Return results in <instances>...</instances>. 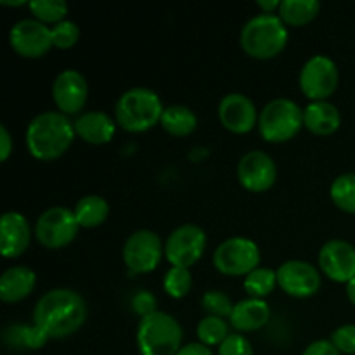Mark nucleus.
Wrapping results in <instances>:
<instances>
[{"instance_id":"nucleus-1","label":"nucleus","mask_w":355,"mask_h":355,"mask_svg":"<svg viewBox=\"0 0 355 355\" xmlns=\"http://www.w3.org/2000/svg\"><path fill=\"white\" fill-rule=\"evenodd\" d=\"M87 304L76 291L68 288L51 290L37 302L33 309V324L49 338H66L83 326Z\"/></svg>"},{"instance_id":"nucleus-2","label":"nucleus","mask_w":355,"mask_h":355,"mask_svg":"<svg viewBox=\"0 0 355 355\" xmlns=\"http://www.w3.org/2000/svg\"><path fill=\"white\" fill-rule=\"evenodd\" d=\"M75 123L61 111H45L30 121L26 146L31 156L51 162L64 155L75 139Z\"/></svg>"},{"instance_id":"nucleus-3","label":"nucleus","mask_w":355,"mask_h":355,"mask_svg":"<svg viewBox=\"0 0 355 355\" xmlns=\"http://www.w3.org/2000/svg\"><path fill=\"white\" fill-rule=\"evenodd\" d=\"M163 111L165 107L155 90L134 87L116 101L114 120L127 132H144L162 120Z\"/></svg>"},{"instance_id":"nucleus-4","label":"nucleus","mask_w":355,"mask_h":355,"mask_svg":"<svg viewBox=\"0 0 355 355\" xmlns=\"http://www.w3.org/2000/svg\"><path fill=\"white\" fill-rule=\"evenodd\" d=\"M286 24L276 14H257L241 30L243 51L255 59L276 58L286 47Z\"/></svg>"},{"instance_id":"nucleus-5","label":"nucleus","mask_w":355,"mask_h":355,"mask_svg":"<svg viewBox=\"0 0 355 355\" xmlns=\"http://www.w3.org/2000/svg\"><path fill=\"white\" fill-rule=\"evenodd\" d=\"M182 328L173 315L156 311L141 319L137 347L141 355H177L182 349Z\"/></svg>"},{"instance_id":"nucleus-6","label":"nucleus","mask_w":355,"mask_h":355,"mask_svg":"<svg viewBox=\"0 0 355 355\" xmlns=\"http://www.w3.org/2000/svg\"><path fill=\"white\" fill-rule=\"evenodd\" d=\"M304 127V110L295 101L277 97L259 114V132L267 142H286Z\"/></svg>"},{"instance_id":"nucleus-7","label":"nucleus","mask_w":355,"mask_h":355,"mask_svg":"<svg viewBox=\"0 0 355 355\" xmlns=\"http://www.w3.org/2000/svg\"><path fill=\"white\" fill-rule=\"evenodd\" d=\"M260 263V250L252 239L234 236L214 252V266L225 276H248Z\"/></svg>"},{"instance_id":"nucleus-8","label":"nucleus","mask_w":355,"mask_h":355,"mask_svg":"<svg viewBox=\"0 0 355 355\" xmlns=\"http://www.w3.org/2000/svg\"><path fill=\"white\" fill-rule=\"evenodd\" d=\"M338 80V66L324 54H315L307 59L298 76L300 90L311 101H326V97L336 90Z\"/></svg>"},{"instance_id":"nucleus-9","label":"nucleus","mask_w":355,"mask_h":355,"mask_svg":"<svg viewBox=\"0 0 355 355\" xmlns=\"http://www.w3.org/2000/svg\"><path fill=\"white\" fill-rule=\"evenodd\" d=\"M78 222L75 214L66 207L47 208L35 224L38 243L49 250H58L69 245L78 234Z\"/></svg>"},{"instance_id":"nucleus-10","label":"nucleus","mask_w":355,"mask_h":355,"mask_svg":"<svg viewBox=\"0 0 355 355\" xmlns=\"http://www.w3.org/2000/svg\"><path fill=\"white\" fill-rule=\"evenodd\" d=\"M165 253L162 239L149 229L132 232L123 245V262L132 274L151 272Z\"/></svg>"},{"instance_id":"nucleus-11","label":"nucleus","mask_w":355,"mask_h":355,"mask_svg":"<svg viewBox=\"0 0 355 355\" xmlns=\"http://www.w3.org/2000/svg\"><path fill=\"white\" fill-rule=\"evenodd\" d=\"M207 248V234L200 225L184 224L170 232L165 243L166 260L172 267L189 269L203 257Z\"/></svg>"},{"instance_id":"nucleus-12","label":"nucleus","mask_w":355,"mask_h":355,"mask_svg":"<svg viewBox=\"0 0 355 355\" xmlns=\"http://www.w3.org/2000/svg\"><path fill=\"white\" fill-rule=\"evenodd\" d=\"M276 274L277 284L290 297L309 298L321 288V274L318 267L304 260H288L281 263Z\"/></svg>"},{"instance_id":"nucleus-13","label":"nucleus","mask_w":355,"mask_h":355,"mask_svg":"<svg viewBox=\"0 0 355 355\" xmlns=\"http://www.w3.org/2000/svg\"><path fill=\"white\" fill-rule=\"evenodd\" d=\"M10 47L23 58H42L54 45L52 30L38 19H21L9 31Z\"/></svg>"},{"instance_id":"nucleus-14","label":"nucleus","mask_w":355,"mask_h":355,"mask_svg":"<svg viewBox=\"0 0 355 355\" xmlns=\"http://www.w3.org/2000/svg\"><path fill=\"white\" fill-rule=\"evenodd\" d=\"M322 274L335 283H349L355 277V246L343 239L324 243L319 252Z\"/></svg>"},{"instance_id":"nucleus-15","label":"nucleus","mask_w":355,"mask_h":355,"mask_svg":"<svg viewBox=\"0 0 355 355\" xmlns=\"http://www.w3.org/2000/svg\"><path fill=\"white\" fill-rule=\"evenodd\" d=\"M238 179L245 189L252 193H263L276 182L277 166L267 153L250 151L239 159Z\"/></svg>"},{"instance_id":"nucleus-16","label":"nucleus","mask_w":355,"mask_h":355,"mask_svg":"<svg viewBox=\"0 0 355 355\" xmlns=\"http://www.w3.org/2000/svg\"><path fill=\"white\" fill-rule=\"evenodd\" d=\"M89 96V85L85 76L76 69H64L55 76L52 83V99L59 111L64 114H75L85 106Z\"/></svg>"},{"instance_id":"nucleus-17","label":"nucleus","mask_w":355,"mask_h":355,"mask_svg":"<svg viewBox=\"0 0 355 355\" xmlns=\"http://www.w3.org/2000/svg\"><path fill=\"white\" fill-rule=\"evenodd\" d=\"M218 118L227 130L234 134H246L259 125V114L253 101L239 92H231L222 97L218 104Z\"/></svg>"},{"instance_id":"nucleus-18","label":"nucleus","mask_w":355,"mask_h":355,"mask_svg":"<svg viewBox=\"0 0 355 355\" xmlns=\"http://www.w3.org/2000/svg\"><path fill=\"white\" fill-rule=\"evenodd\" d=\"M31 241V229L26 218L17 211H7L0 218V253L6 259L23 255Z\"/></svg>"},{"instance_id":"nucleus-19","label":"nucleus","mask_w":355,"mask_h":355,"mask_svg":"<svg viewBox=\"0 0 355 355\" xmlns=\"http://www.w3.org/2000/svg\"><path fill=\"white\" fill-rule=\"evenodd\" d=\"M75 132L89 144H106L113 139L116 123L104 111H89L76 118Z\"/></svg>"},{"instance_id":"nucleus-20","label":"nucleus","mask_w":355,"mask_h":355,"mask_svg":"<svg viewBox=\"0 0 355 355\" xmlns=\"http://www.w3.org/2000/svg\"><path fill=\"white\" fill-rule=\"evenodd\" d=\"M269 319L270 309L266 300H260V298H246V300L238 302L234 305L229 321H231L234 329L248 333L263 328L269 322Z\"/></svg>"},{"instance_id":"nucleus-21","label":"nucleus","mask_w":355,"mask_h":355,"mask_svg":"<svg viewBox=\"0 0 355 355\" xmlns=\"http://www.w3.org/2000/svg\"><path fill=\"white\" fill-rule=\"evenodd\" d=\"M35 284H37V276L30 267H9L0 277V300L6 304L23 300L33 291Z\"/></svg>"},{"instance_id":"nucleus-22","label":"nucleus","mask_w":355,"mask_h":355,"mask_svg":"<svg viewBox=\"0 0 355 355\" xmlns=\"http://www.w3.org/2000/svg\"><path fill=\"white\" fill-rule=\"evenodd\" d=\"M342 123V114L328 101H312L304 110V125L315 135H331Z\"/></svg>"},{"instance_id":"nucleus-23","label":"nucleus","mask_w":355,"mask_h":355,"mask_svg":"<svg viewBox=\"0 0 355 355\" xmlns=\"http://www.w3.org/2000/svg\"><path fill=\"white\" fill-rule=\"evenodd\" d=\"M73 214H75L80 227H97L110 215V205H107V201L103 196L89 194V196H83L76 203Z\"/></svg>"},{"instance_id":"nucleus-24","label":"nucleus","mask_w":355,"mask_h":355,"mask_svg":"<svg viewBox=\"0 0 355 355\" xmlns=\"http://www.w3.org/2000/svg\"><path fill=\"white\" fill-rule=\"evenodd\" d=\"M162 127L165 128L168 134L177 135V137H184L194 132L198 125V118L194 111H191L187 106L182 104H172V106L165 107L159 120Z\"/></svg>"},{"instance_id":"nucleus-25","label":"nucleus","mask_w":355,"mask_h":355,"mask_svg":"<svg viewBox=\"0 0 355 355\" xmlns=\"http://www.w3.org/2000/svg\"><path fill=\"white\" fill-rule=\"evenodd\" d=\"M47 340L51 338L35 324H10L3 329V342L14 349H40Z\"/></svg>"},{"instance_id":"nucleus-26","label":"nucleus","mask_w":355,"mask_h":355,"mask_svg":"<svg viewBox=\"0 0 355 355\" xmlns=\"http://www.w3.org/2000/svg\"><path fill=\"white\" fill-rule=\"evenodd\" d=\"M321 10L318 0H283L279 6V17L291 26H302L314 19Z\"/></svg>"},{"instance_id":"nucleus-27","label":"nucleus","mask_w":355,"mask_h":355,"mask_svg":"<svg viewBox=\"0 0 355 355\" xmlns=\"http://www.w3.org/2000/svg\"><path fill=\"white\" fill-rule=\"evenodd\" d=\"M333 203L347 214H355V172L336 177L329 189Z\"/></svg>"},{"instance_id":"nucleus-28","label":"nucleus","mask_w":355,"mask_h":355,"mask_svg":"<svg viewBox=\"0 0 355 355\" xmlns=\"http://www.w3.org/2000/svg\"><path fill=\"white\" fill-rule=\"evenodd\" d=\"M277 284L276 270L267 269V267H257L255 270L245 277V290L252 298H260L270 295Z\"/></svg>"},{"instance_id":"nucleus-29","label":"nucleus","mask_w":355,"mask_h":355,"mask_svg":"<svg viewBox=\"0 0 355 355\" xmlns=\"http://www.w3.org/2000/svg\"><path fill=\"white\" fill-rule=\"evenodd\" d=\"M229 333L227 322L222 318H215V315H207L200 321L198 324V338L201 340V343L207 347L220 345L227 336Z\"/></svg>"},{"instance_id":"nucleus-30","label":"nucleus","mask_w":355,"mask_h":355,"mask_svg":"<svg viewBox=\"0 0 355 355\" xmlns=\"http://www.w3.org/2000/svg\"><path fill=\"white\" fill-rule=\"evenodd\" d=\"M30 10L35 19L42 23H61L68 14V3L64 0H31Z\"/></svg>"},{"instance_id":"nucleus-31","label":"nucleus","mask_w":355,"mask_h":355,"mask_svg":"<svg viewBox=\"0 0 355 355\" xmlns=\"http://www.w3.org/2000/svg\"><path fill=\"white\" fill-rule=\"evenodd\" d=\"M191 286H193V277L189 269L184 267H170L163 279V288L172 298H184L191 291Z\"/></svg>"},{"instance_id":"nucleus-32","label":"nucleus","mask_w":355,"mask_h":355,"mask_svg":"<svg viewBox=\"0 0 355 355\" xmlns=\"http://www.w3.org/2000/svg\"><path fill=\"white\" fill-rule=\"evenodd\" d=\"M201 307L205 312H208V315H215V318H231L232 309L234 304L231 302V298L225 293L218 290H210L203 295L201 298Z\"/></svg>"},{"instance_id":"nucleus-33","label":"nucleus","mask_w":355,"mask_h":355,"mask_svg":"<svg viewBox=\"0 0 355 355\" xmlns=\"http://www.w3.org/2000/svg\"><path fill=\"white\" fill-rule=\"evenodd\" d=\"M52 30V40H54V45L59 49H69L78 42L80 38V28L78 24L73 23V21L64 19L61 23L54 24Z\"/></svg>"},{"instance_id":"nucleus-34","label":"nucleus","mask_w":355,"mask_h":355,"mask_svg":"<svg viewBox=\"0 0 355 355\" xmlns=\"http://www.w3.org/2000/svg\"><path fill=\"white\" fill-rule=\"evenodd\" d=\"M218 355H253L252 343L241 333H231L218 345Z\"/></svg>"},{"instance_id":"nucleus-35","label":"nucleus","mask_w":355,"mask_h":355,"mask_svg":"<svg viewBox=\"0 0 355 355\" xmlns=\"http://www.w3.org/2000/svg\"><path fill=\"white\" fill-rule=\"evenodd\" d=\"M331 343L340 354L355 355V324H343L335 329L331 335Z\"/></svg>"},{"instance_id":"nucleus-36","label":"nucleus","mask_w":355,"mask_h":355,"mask_svg":"<svg viewBox=\"0 0 355 355\" xmlns=\"http://www.w3.org/2000/svg\"><path fill=\"white\" fill-rule=\"evenodd\" d=\"M132 311H134L135 314L141 315V318L155 314L156 312L155 295L149 293V291H146V290L135 293L134 297H132Z\"/></svg>"},{"instance_id":"nucleus-37","label":"nucleus","mask_w":355,"mask_h":355,"mask_svg":"<svg viewBox=\"0 0 355 355\" xmlns=\"http://www.w3.org/2000/svg\"><path fill=\"white\" fill-rule=\"evenodd\" d=\"M302 355H342L338 352L335 345L331 343V340H315L312 342L307 349L304 350Z\"/></svg>"},{"instance_id":"nucleus-38","label":"nucleus","mask_w":355,"mask_h":355,"mask_svg":"<svg viewBox=\"0 0 355 355\" xmlns=\"http://www.w3.org/2000/svg\"><path fill=\"white\" fill-rule=\"evenodd\" d=\"M12 153V139L6 125H0V159L6 162Z\"/></svg>"},{"instance_id":"nucleus-39","label":"nucleus","mask_w":355,"mask_h":355,"mask_svg":"<svg viewBox=\"0 0 355 355\" xmlns=\"http://www.w3.org/2000/svg\"><path fill=\"white\" fill-rule=\"evenodd\" d=\"M177 355H214V352H211L210 347L203 345V343H187Z\"/></svg>"},{"instance_id":"nucleus-40","label":"nucleus","mask_w":355,"mask_h":355,"mask_svg":"<svg viewBox=\"0 0 355 355\" xmlns=\"http://www.w3.org/2000/svg\"><path fill=\"white\" fill-rule=\"evenodd\" d=\"M257 6H259L263 12L274 14V10L279 9L281 2H277V0H259V2H257Z\"/></svg>"},{"instance_id":"nucleus-41","label":"nucleus","mask_w":355,"mask_h":355,"mask_svg":"<svg viewBox=\"0 0 355 355\" xmlns=\"http://www.w3.org/2000/svg\"><path fill=\"white\" fill-rule=\"evenodd\" d=\"M347 297H349L350 304L355 305V277L347 283Z\"/></svg>"},{"instance_id":"nucleus-42","label":"nucleus","mask_w":355,"mask_h":355,"mask_svg":"<svg viewBox=\"0 0 355 355\" xmlns=\"http://www.w3.org/2000/svg\"><path fill=\"white\" fill-rule=\"evenodd\" d=\"M24 0H14V2H10V0H2V6H10V7H19V6H24Z\"/></svg>"}]
</instances>
